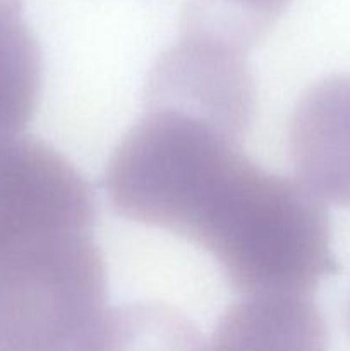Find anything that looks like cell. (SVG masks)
<instances>
[{
	"label": "cell",
	"mask_w": 350,
	"mask_h": 351,
	"mask_svg": "<svg viewBox=\"0 0 350 351\" xmlns=\"http://www.w3.org/2000/svg\"><path fill=\"white\" fill-rule=\"evenodd\" d=\"M91 189L57 149L0 137V350L106 345V269L91 237Z\"/></svg>",
	"instance_id": "cell-1"
},
{
	"label": "cell",
	"mask_w": 350,
	"mask_h": 351,
	"mask_svg": "<svg viewBox=\"0 0 350 351\" xmlns=\"http://www.w3.org/2000/svg\"><path fill=\"white\" fill-rule=\"evenodd\" d=\"M240 154V141L205 120L146 108L110 156L106 194L124 218L180 237L208 189Z\"/></svg>",
	"instance_id": "cell-2"
},
{
	"label": "cell",
	"mask_w": 350,
	"mask_h": 351,
	"mask_svg": "<svg viewBox=\"0 0 350 351\" xmlns=\"http://www.w3.org/2000/svg\"><path fill=\"white\" fill-rule=\"evenodd\" d=\"M146 108L185 113L242 141L256 115V86L246 53L182 34L151 71Z\"/></svg>",
	"instance_id": "cell-3"
},
{
	"label": "cell",
	"mask_w": 350,
	"mask_h": 351,
	"mask_svg": "<svg viewBox=\"0 0 350 351\" xmlns=\"http://www.w3.org/2000/svg\"><path fill=\"white\" fill-rule=\"evenodd\" d=\"M297 180L319 201L350 208V75L316 82L288 125Z\"/></svg>",
	"instance_id": "cell-4"
},
{
	"label": "cell",
	"mask_w": 350,
	"mask_h": 351,
	"mask_svg": "<svg viewBox=\"0 0 350 351\" xmlns=\"http://www.w3.org/2000/svg\"><path fill=\"white\" fill-rule=\"evenodd\" d=\"M326 329L312 295H244L220 321L218 350H321Z\"/></svg>",
	"instance_id": "cell-5"
},
{
	"label": "cell",
	"mask_w": 350,
	"mask_h": 351,
	"mask_svg": "<svg viewBox=\"0 0 350 351\" xmlns=\"http://www.w3.org/2000/svg\"><path fill=\"white\" fill-rule=\"evenodd\" d=\"M41 75L40 47L23 17V0H0V137L26 129Z\"/></svg>",
	"instance_id": "cell-6"
},
{
	"label": "cell",
	"mask_w": 350,
	"mask_h": 351,
	"mask_svg": "<svg viewBox=\"0 0 350 351\" xmlns=\"http://www.w3.org/2000/svg\"><path fill=\"white\" fill-rule=\"evenodd\" d=\"M292 0H187L182 34L247 53L280 21Z\"/></svg>",
	"instance_id": "cell-7"
},
{
	"label": "cell",
	"mask_w": 350,
	"mask_h": 351,
	"mask_svg": "<svg viewBox=\"0 0 350 351\" xmlns=\"http://www.w3.org/2000/svg\"><path fill=\"white\" fill-rule=\"evenodd\" d=\"M347 321H349V328H350V304H349V308H347Z\"/></svg>",
	"instance_id": "cell-8"
}]
</instances>
